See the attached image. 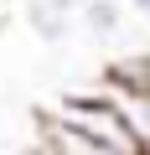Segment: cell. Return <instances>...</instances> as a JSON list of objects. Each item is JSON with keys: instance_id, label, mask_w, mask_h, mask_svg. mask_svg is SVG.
<instances>
[{"instance_id": "cell-1", "label": "cell", "mask_w": 150, "mask_h": 155, "mask_svg": "<svg viewBox=\"0 0 150 155\" xmlns=\"http://www.w3.org/2000/svg\"><path fill=\"white\" fill-rule=\"evenodd\" d=\"M47 119L67 124L72 134H83V140H93V145H109V150H119V155H140V145H135L119 104L109 98V88H104V93H67Z\"/></svg>"}, {"instance_id": "cell-2", "label": "cell", "mask_w": 150, "mask_h": 155, "mask_svg": "<svg viewBox=\"0 0 150 155\" xmlns=\"http://www.w3.org/2000/svg\"><path fill=\"white\" fill-rule=\"evenodd\" d=\"M26 21H31V31H36L47 47H62V41L72 36L78 5H67V0H31V5H26Z\"/></svg>"}, {"instance_id": "cell-3", "label": "cell", "mask_w": 150, "mask_h": 155, "mask_svg": "<svg viewBox=\"0 0 150 155\" xmlns=\"http://www.w3.org/2000/svg\"><path fill=\"white\" fill-rule=\"evenodd\" d=\"M78 26L104 41V36H114L124 26V5H119V0H83V5H78Z\"/></svg>"}, {"instance_id": "cell-4", "label": "cell", "mask_w": 150, "mask_h": 155, "mask_svg": "<svg viewBox=\"0 0 150 155\" xmlns=\"http://www.w3.org/2000/svg\"><path fill=\"white\" fill-rule=\"evenodd\" d=\"M42 145H47L52 155H119V150H109V145H93V140H83V134H72V129L57 124V119H47Z\"/></svg>"}, {"instance_id": "cell-5", "label": "cell", "mask_w": 150, "mask_h": 155, "mask_svg": "<svg viewBox=\"0 0 150 155\" xmlns=\"http://www.w3.org/2000/svg\"><path fill=\"white\" fill-rule=\"evenodd\" d=\"M129 5H135V11L145 16V21H150V0H129Z\"/></svg>"}, {"instance_id": "cell-6", "label": "cell", "mask_w": 150, "mask_h": 155, "mask_svg": "<svg viewBox=\"0 0 150 155\" xmlns=\"http://www.w3.org/2000/svg\"><path fill=\"white\" fill-rule=\"evenodd\" d=\"M31 155H52V150H47V145H36V150H31Z\"/></svg>"}, {"instance_id": "cell-7", "label": "cell", "mask_w": 150, "mask_h": 155, "mask_svg": "<svg viewBox=\"0 0 150 155\" xmlns=\"http://www.w3.org/2000/svg\"><path fill=\"white\" fill-rule=\"evenodd\" d=\"M67 5H83V0H67Z\"/></svg>"}]
</instances>
